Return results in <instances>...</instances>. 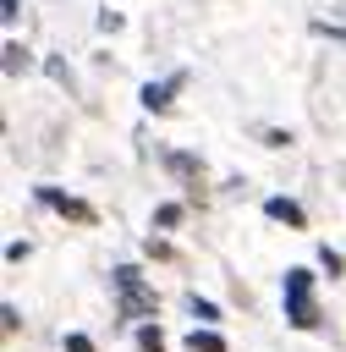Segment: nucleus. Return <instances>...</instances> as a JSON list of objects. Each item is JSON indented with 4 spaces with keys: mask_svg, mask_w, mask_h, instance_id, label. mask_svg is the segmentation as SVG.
Wrapping results in <instances>:
<instances>
[{
    "mask_svg": "<svg viewBox=\"0 0 346 352\" xmlns=\"http://www.w3.org/2000/svg\"><path fill=\"white\" fill-rule=\"evenodd\" d=\"M280 297H286V319H291L297 330H319V302H313V270H286V286H280Z\"/></svg>",
    "mask_w": 346,
    "mask_h": 352,
    "instance_id": "1",
    "label": "nucleus"
},
{
    "mask_svg": "<svg viewBox=\"0 0 346 352\" xmlns=\"http://www.w3.org/2000/svg\"><path fill=\"white\" fill-rule=\"evenodd\" d=\"M115 297H121V314H132V319H143L148 324V314H154V286L143 280V270L137 264H115Z\"/></svg>",
    "mask_w": 346,
    "mask_h": 352,
    "instance_id": "2",
    "label": "nucleus"
},
{
    "mask_svg": "<svg viewBox=\"0 0 346 352\" xmlns=\"http://www.w3.org/2000/svg\"><path fill=\"white\" fill-rule=\"evenodd\" d=\"M38 204H49L55 214H66V220H77V226H93V220H99L93 204H82V198H71V192H60V187H38Z\"/></svg>",
    "mask_w": 346,
    "mask_h": 352,
    "instance_id": "3",
    "label": "nucleus"
},
{
    "mask_svg": "<svg viewBox=\"0 0 346 352\" xmlns=\"http://www.w3.org/2000/svg\"><path fill=\"white\" fill-rule=\"evenodd\" d=\"M264 214H269V220H286L291 231H302V226H308V209H302L297 198H264Z\"/></svg>",
    "mask_w": 346,
    "mask_h": 352,
    "instance_id": "4",
    "label": "nucleus"
},
{
    "mask_svg": "<svg viewBox=\"0 0 346 352\" xmlns=\"http://www.w3.org/2000/svg\"><path fill=\"white\" fill-rule=\"evenodd\" d=\"M181 88V72L165 77V82H143V110H170V94Z\"/></svg>",
    "mask_w": 346,
    "mask_h": 352,
    "instance_id": "5",
    "label": "nucleus"
},
{
    "mask_svg": "<svg viewBox=\"0 0 346 352\" xmlns=\"http://www.w3.org/2000/svg\"><path fill=\"white\" fill-rule=\"evenodd\" d=\"M187 352H225V336H214L209 324H192V336H187Z\"/></svg>",
    "mask_w": 346,
    "mask_h": 352,
    "instance_id": "6",
    "label": "nucleus"
},
{
    "mask_svg": "<svg viewBox=\"0 0 346 352\" xmlns=\"http://www.w3.org/2000/svg\"><path fill=\"white\" fill-rule=\"evenodd\" d=\"M187 314H192L198 324H220V319H225V314H220V302H209V297H198V292L187 297Z\"/></svg>",
    "mask_w": 346,
    "mask_h": 352,
    "instance_id": "7",
    "label": "nucleus"
},
{
    "mask_svg": "<svg viewBox=\"0 0 346 352\" xmlns=\"http://www.w3.org/2000/svg\"><path fill=\"white\" fill-rule=\"evenodd\" d=\"M181 214H187L181 204H159V209H154V231H176V226H181Z\"/></svg>",
    "mask_w": 346,
    "mask_h": 352,
    "instance_id": "8",
    "label": "nucleus"
},
{
    "mask_svg": "<svg viewBox=\"0 0 346 352\" xmlns=\"http://www.w3.org/2000/svg\"><path fill=\"white\" fill-rule=\"evenodd\" d=\"M137 346H143V352H165V336H159V324H137Z\"/></svg>",
    "mask_w": 346,
    "mask_h": 352,
    "instance_id": "9",
    "label": "nucleus"
},
{
    "mask_svg": "<svg viewBox=\"0 0 346 352\" xmlns=\"http://www.w3.org/2000/svg\"><path fill=\"white\" fill-rule=\"evenodd\" d=\"M308 28H313L319 38H341V44H346V22H324V16H313Z\"/></svg>",
    "mask_w": 346,
    "mask_h": 352,
    "instance_id": "10",
    "label": "nucleus"
},
{
    "mask_svg": "<svg viewBox=\"0 0 346 352\" xmlns=\"http://www.w3.org/2000/svg\"><path fill=\"white\" fill-rule=\"evenodd\" d=\"M22 66H27V55H22V44H5V72H11V77H16V72H22Z\"/></svg>",
    "mask_w": 346,
    "mask_h": 352,
    "instance_id": "11",
    "label": "nucleus"
},
{
    "mask_svg": "<svg viewBox=\"0 0 346 352\" xmlns=\"http://www.w3.org/2000/svg\"><path fill=\"white\" fill-rule=\"evenodd\" d=\"M319 264H324V270H330V275H341V270H346V258H341V253H335V248H319Z\"/></svg>",
    "mask_w": 346,
    "mask_h": 352,
    "instance_id": "12",
    "label": "nucleus"
},
{
    "mask_svg": "<svg viewBox=\"0 0 346 352\" xmlns=\"http://www.w3.org/2000/svg\"><path fill=\"white\" fill-rule=\"evenodd\" d=\"M66 352H93V341H88L82 330H71V336H66Z\"/></svg>",
    "mask_w": 346,
    "mask_h": 352,
    "instance_id": "13",
    "label": "nucleus"
},
{
    "mask_svg": "<svg viewBox=\"0 0 346 352\" xmlns=\"http://www.w3.org/2000/svg\"><path fill=\"white\" fill-rule=\"evenodd\" d=\"M16 11H22L16 0H0V16H5V22H16Z\"/></svg>",
    "mask_w": 346,
    "mask_h": 352,
    "instance_id": "14",
    "label": "nucleus"
}]
</instances>
